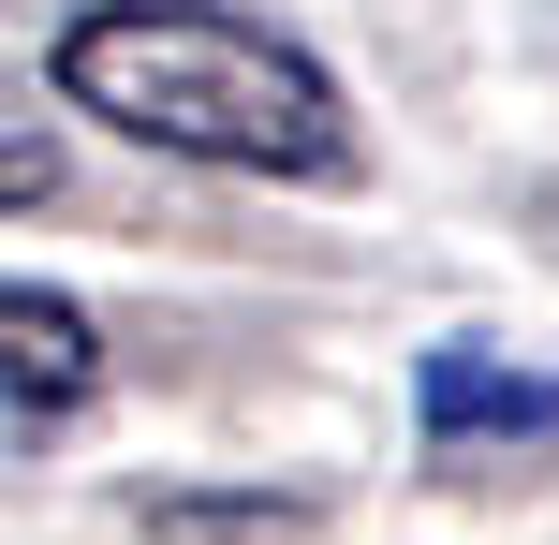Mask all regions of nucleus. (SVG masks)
I'll return each mask as SVG.
<instances>
[{
  "label": "nucleus",
  "mask_w": 559,
  "mask_h": 545,
  "mask_svg": "<svg viewBox=\"0 0 559 545\" xmlns=\"http://www.w3.org/2000/svg\"><path fill=\"white\" fill-rule=\"evenodd\" d=\"M413 413H427L442 458H472V442H559V383L515 369V354H486V340H442V354H427Z\"/></svg>",
  "instance_id": "nucleus-2"
},
{
  "label": "nucleus",
  "mask_w": 559,
  "mask_h": 545,
  "mask_svg": "<svg viewBox=\"0 0 559 545\" xmlns=\"http://www.w3.org/2000/svg\"><path fill=\"white\" fill-rule=\"evenodd\" d=\"M163 531H295V501H177Z\"/></svg>",
  "instance_id": "nucleus-5"
},
{
  "label": "nucleus",
  "mask_w": 559,
  "mask_h": 545,
  "mask_svg": "<svg viewBox=\"0 0 559 545\" xmlns=\"http://www.w3.org/2000/svg\"><path fill=\"white\" fill-rule=\"evenodd\" d=\"M104 383V324L45 281H0V428H45Z\"/></svg>",
  "instance_id": "nucleus-3"
},
{
  "label": "nucleus",
  "mask_w": 559,
  "mask_h": 545,
  "mask_svg": "<svg viewBox=\"0 0 559 545\" xmlns=\"http://www.w3.org/2000/svg\"><path fill=\"white\" fill-rule=\"evenodd\" d=\"M59 192V147L45 133H0V206H45Z\"/></svg>",
  "instance_id": "nucleus-4"
},
{
  "label": "nucleus",
  "mask_w": 559,
  "mask_h": 545,
  "mask_svg": "<svg viewBox=\"0 0 559 545\" xmlns=\"http://www.w3.org/2000/svg\"><path fill=\"white\" fill-rule=\"evenodd\" d=\"M45 74H59L74 118L163 147V163H206V177L338 192V177L368 163L354 147V88H338L295 29L236 15V0H88Z\"/></svg>",
  "instance_id": "nucleus-1"
}]
</instances>
